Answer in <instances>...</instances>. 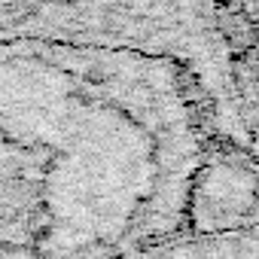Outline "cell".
<instances>
[{
    "mask_svg": "<svg viewBox=\"0 0 259 259\" xmlns=\"http://www.w3.org/2000/svg\"><path fill=\"white\" fill-rule=\"evenodd\" d=\"M189 201L183 150H55L0 98V259H141Z\"/></svg>",
    "mask_w": 259,
    "mask_h": 259,
    "instance_id": "6da1fadb",
    "label": "cell"
},
{
    "mask_svg": "<svg viewBox=\"0 0 259 259\" xmlns=\"http://www.w3.org/2000/svg\"><path fill=\"white\" fill-rule=\"evenodd\" d=\"M141 259H259V232H232L192 241H165Z\"/></svg>",
    "mask_w": 259,
    "mask_h": 259,
    "instance_id": "7a4b0ae2",
    "label": "cell"
}]
</instances>
